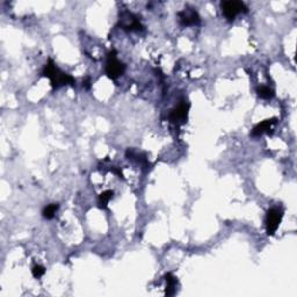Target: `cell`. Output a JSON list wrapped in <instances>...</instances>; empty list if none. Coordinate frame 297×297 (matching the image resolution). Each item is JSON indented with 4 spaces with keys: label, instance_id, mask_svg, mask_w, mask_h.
Masks as SVG:
<instances>
[{
    "label": "cell",
    "instance_id": "5b68a950",
    "mask_svg": "<svg viewBox=\"0 0 297 297\" xmlns=\"http://www.w3.org/2000/svg\"><path fill=\"white\" fill-rule=\"evenodd\" d=\"M120 26L126 31H143L144 26L142 25L139 18L133 13L124 11L120 13Z\"/></svg>",
    "mask_w": 297,
    "mask_h": 297
},
{
    "label": "cell",
    "instance_id": "4fadbf2b",
    "mask_svg": "<svg viewBox=\"0 0 297 297\" xmlns=\"http://www.w3.org/2000/svg\"><path fill=\"white\" fill-rule=\"evenodd\" d=\"M31 273H33L35 279H40L46 274V268L42 265H34L33 268H31Z\"/></svg>",
    "mask_w": 297,
    "mask_h": 297
},
{
    "label": "cell",
    "instance_id": "ba28073f",
    "mask_svg": "<svg viewBox=\"0 0 297 297\" xmlns=\"http://www.w3.org/2000/svg\"><path fill=\"white\" fill-rule=\"evenodd\" d=\"M277 123V119H268V120H264L263 122L258 123L253 129H252L251 136L252 137H259L263 135L264 133L270 134V130H272L273 126H275Z\"/></svg>",
    "mask_w": 297,
    "mask_h": 297
},
{
    "label": "cell",
    "instance_id": "3957f363",
    "mask_svg": "<svg viewBox=\"0 0 297 297\" xmlns=\"http://www.w3.org/2000/svg\"><path fill=\"white\" fill-rule=\"evenodd\" d=\"M283 210L279 207H274L267 210L266 217H265V226H266V232L268 236L275 235L276 230L282 222Z\"/></svg>",
    "mask_w": 297,
    "mask_h": 297
},
{
    "label": "cell",
    "instance_id": "277c9868",
    "mask_svg": "<svg viewBox=\"0 0 297 297\" xmlns=\"http://www.w3.org/2000/svg\"><path fill=\"white\" fill-rule=\"evenodd\" d=\"M221 8L224 17L228 21H234L235 18L241 13H247V6L242 1H235V0H226L221 2Z\"/></svg>",
    "mask_w": 297,
    "mask_h": 297
},
{
    "label": "cell",
    "instance_id": "7c38bea8",
    "mask_svg": "<svg viewBox=\"0 0 297 297\" xmlns=\"http://www.w3.org/2000/svg\"><path fill=\"white\" fill-rule=\"evenodd\" d=\"M257 93L258 97L264 99V100H270V99H272L274 95H275L273 89L267 87V86H259V87L257 88Z\"/></svg>",
    "mask_w": 297,
    "mask_h": 297
},
{
    "label": "cell",
    "instance_id": "9c48e42d",
    "mask_svg": "<svg viewBox=\"0 0 297 297\" xmlns=\"http://www.w3.org/2000/svg\"><path fill=\"white\" fill-rule=\"evenodd\" d=\"M165 281H166V296H173L177 293V286H178V280L172 273H167L165 275Z\"/></svg>",
    "mask_w": 297,
    "mask_h": 297
},
{
    "label": "cell",
    "instance_id": "8992f818",
    "mask_svg": "<svg viewBox=\"0 0 297 297\" xmlns=\"http://www.w3.org/2000/svg\"><path fill=\"white\" fill-rule=\"evenodd\" d=\"M189 108H190L189 102L183 101L178 107H175L174 109L171 111L168 119H170L171 122L174 124H184L187 120Z\"/></svg>",
    "mask_w": 297,
    "mask_h": 297
},
{
    "label": "cell",
    "instance_id": "7a4b0ae2",
    "mask_svg": "<svg viewBox=\"0 0 297 297\" xmlns=\"http://www.w3.org/2000/svg\"><path fill=\"white\" fill-rule=\"evenodd\" d=\"M124 71H126V65L117 59V51H109V53L107 54V62L106 66H105V72H106L108 78L115 81V79H117L119 77L122 76Z\"/></svg>",
    "mask_w": 297,
    "mask_h": 297
},
{
    "label": "cell",
    "instance_id": "52a82bcc",
    "mask_svg": "<svg viewBox=\"0 0 297 297\" xmlns=\"http://www.w3.org/2000/svg\"><path fill=\"white\" fill-rule=\"evenodd\" d=\"M179 17V21H180V25L184 26V27H187V26H195L200 24V15L197 14V12L193 8H185L184 11L178 13Z\"/></svg>",
    "mask_w": 297,
    "mask_h": 297
},
{
    "label": "cell",
    "instance_id": "5bb4252c",
    "mask_svg": "<svg viewBox=\"0 0 297 297\" xmlns=\"http://www.w3.org/2000/svg\"><path fill=\"white\" fill-rule=\"evenodd\" d=\"M82 84H84V85H82V86H85L86 88L89 89V88H91V79L87 78V79H86V81H85L84 82H82Z\"/></svg>",
    "mask_w": 297,
    "mask_h": 297
},
{
    "label": "cell",
    "instance_id": "30bf717a",
    "mask_svg": "<svg viewBox=\"0 0 297 297\" xmlns=\"http://www.w3.org/2000/svg\"><path fill=\"white\" fill-rule=\"evenodd\" d=\"M114 197V191L113 190H105L102 191L99 196L98 200V207L100 209H106L109 201Z\"/></svg>",
    "mask_w": 297,
    "mask_h": 297
},
{
    "label": "cell",
    "instance_id": "8fae6325",
    "mask_svg": "<svg viewBox=\"0 0 297 297\" xmlns=\"http://www.w3.org/2000/svg\"><path fill=\"white\" fill-rule=\"evenodd\" d=\"M59 208V204L58 203H51L48 204L46 208L43 209L42 215L46 219H53L54 217H55L57 210Z\"/></svg>",
    "mask_w": 297,
    "mask_h": 297
},
{
    "label": "cell",
    "instance_id": "6da1fadb",
    "mask_svg": "<svg viewBox=\"0 0 297 297\" xmlns=\"http://www.w3.org/2000/svg\"><path fill=\"white\" fill-rule=\"evenodd\" d=\"M42 75L47 78L50 79L51 87L54 89L60 88L66 85H75V78L69 73L64 72L59 68H57L56 64L54 63L53 59L48 60V63L44 66Z\"/></svg>",
    "mask_w": 297,
    "mask_h": 297
}]
</instances>
